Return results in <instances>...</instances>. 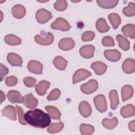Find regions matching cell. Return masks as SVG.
Returning <instances> with one entry per match:
<instances>
[{
  "mask_svg": "<svg viewBox=\"0 0 135 135\" xmlns=\"http://www.w3.org/2000/svg\"><path fill=\"white\" fill-rule=\"evenodd\" d=\"M24 119L30 125L38 128H45L51 122V117L42 110L35 109L24 113Z\"/></svg>",
  "mask_w": 135,
  "mask_h": 135,
  "instance_id": "cell-1",
  "label": "cell"
},
{
  "mask_svg": "<svg viewBox=\"0 0 135 135\" xmlns=\"http://www.w3.org/2000/svg\"><path fill=\"white\" fill-rule=\"evenodd\" d=\"M51 27L53 30H61L62 31H68L71 28V26L68 21L61 17L57 18L51 24Z\"/></svg>",
  "mask_w": 135,
  "mask_h": 135,
  "instance_id": "cell-2",
  "label": "cell"
},
{
  "mask_svg": "<svg viewBox=\"0 0 135 135\" xmlns=\"http://www.w3.org/2000/svg\"><path fill=\"white\" fill-rule=\"evenodd\" d=\"M98 88V83L94 79H91L87 83L83 84L81 86V91L86 94H91L97 90Z\"/></svg>",
  "mask_w": 135,
  "mask_h": 135,
  "instance_id": "cell-3",
  "label": "cell"
},
{
  "mask_svg": "<svg viewBox=\"0 0 135 135\" xmlns=\"http://www.w3.org/2000/svg\"><path fill=\"white\" fill-rule=\"evenodd\" d=\"M95 107L98 111L100 112H104L107 110V104L105 98L103 94L96 95L93 99Z\"/></svg>",
  "mask_w": 135,
  "mask_h": 135,
  "instance_id": "cell-4",
  "label": "cell"
},
{
  "mask_svg": "<svg viewBox=\"0 0 135 135\" xmlns=\"http://www.w3.org/2000/svg\"><path fill=\"white\" fill-rule=\"evenodd\" d=\"M35 16L37 22L40 24H44L52 18V15L50 11L44 8H41L36 12Z\"/></svg>",
  "mask_w": 135,
  "mask_h": 135,
  "instance_id": "cell-5",
  "label": "cell"
},
{
  "mask_svg": "<svg viewBox=\"0 0 135 135\" xmlns=\"http://www.w3.org/2000/svg\"><path fill=\"white\" fill-rule=\"evenodd\" d=\"M91 75L90 71L86 69H80L76 70L73 76V84H76L81 81L84 80Z\"/></svg>",
  "mask_w": 135,
  "mask_h": 135,
  "instance_id": "cell-6",
  "label": "cell"
},
{
  "mask_svg": "<svg viewBox=\"0 0 135 135\" xmlns=\"http://www.w3.org/2000/svg\"><path fill=\"white\" fill-rule=\"evenodd\" d=\"M43 67V65L36 60H31L27 64V69L29 72L36 74H42Z\"/></svg>",
  "mask_w": 135,
  "mask_h": 135,
  "instance_id": "cell-7",
  "label": "cell"
},
{
  "mask_svg": "<svg viewBox=\"0 0 135 135\" xmlns=\"http://www.w3.org/2000/svg\"><path fill=\"white\" fill-rule=\"evenodd\" d=\"M34 39L37 44L42 45H49L53 42L54 36L52 33L48 32L46 37H42L39 35H36Z\"/></svg>",
  "mask_w": 135,
  "mask_h": 135,
  "instance_id": "cell-8",
  "label": "cell"
},
{
  "mask_svg": "<svg viewBox=\"0 0 135 135\" xmlns=\"http://www.w3.org/2000/svg\"><path fill=\"white\" fill-rule=\"evenodd\" d=\"M58 46L63 51H69L74 48L75 42L72 38H63L60 40Z\"/></svg>",
  "mask_w": 135,
  "mask_h": 135,
  "instance_id": "cell-9",
  "label": "cell"
},
{
  "mask_svg": "<svg viewBox=\"0 0 135 135\" xmlns=\"http://www.w3.org/2000/svg\"><path fill=\"white\" fill-rule=\"evenodd\" d=\"M105 57L109 61H118L121 56V53L117 50H107L104 52Z\"/></svg>",
  "mask_w": 135,
  "mask_h": 135,
  "instance_id": "cell-10",
  "label": "cell"
},
{
  "mask_svg": "<svg viewBox=\"0 0 135 135\" xmlns=\"http://www.w3.org/2000/svg\"><path fill=\"white\" fill-rule=\"evenodd\" d=\"M95 47L92 45H86L82 46L79 51L81 56L85 59H90L93 56Z\"/></svg>",
  "mask_w": 135,
  "mask_h": 135,
  "instance_id": "cell-11",
  "label": "cell"
},
{
  "mask_svg": "<svg viewBox=\"0 0 135 135\" xmlns=\"http://www.w3.org/2000/svg\"><path fill=\"white\" fill-rule=\"evenodd\" d=\"M122 69L127 74H131L135 71V61L133 59L128 58L126 59L122 63Z\"/></svg>",
  "mask_w": 135,
  "mask_h": 135,
  "instance_id": "cell-12",
  "label": "cell"
},
{
  "mask_svg": "<svg viewBox=\"0 0 135 135\" xmlns=\"http://www.w3.org/2000/svg\"><path fill=\"white\" fill-rule=\"evenodd\" d=\"M23 103L27 108L33 109L37 107L38 104V100L32 93H30L23 97Z\"/></svg>",
  "mask_w": 135,
  "mask_h": 135,
  "instance_id": "cell-13",
  "label": "cell"
},
{
  "mask_svg": "<svg viewBox=\"0 0 135 135\" xmlns=\"http://www.w3.org/2000/svg\"><path fill=\"white\" fill-rule=\"evenodd\" d=\"M79 110L80 114L85 118L90 116L92 113L91 105L85 101H82L80 103L79 105Z\"/></svg>",
  "mask_w": 135,
  "mask_h": 135,
  "instance_id": "cell-14",
  "label": "cell"
},
{
  "mask_svg": "<svg viewBox=\"0 0 135 135\" xmlns=\"http://www.w3.org/2000/svg\"><path fill=\"white\" fill-rule=\"evenodd\" d=\"M7 60L8 63L14 66H21L23 64L22 57L15 53H9L7 54Z\"/></svg>",
  "mask_w": 135,
  "mask_h": 135,
  "instance_id": "cell-15",
  "label": "cell"
},
{
  "mask_svg": "<svg viewBox=\"0 0 135 135\" xmlns=\"http://www.w3.org/2000/svg\"><path fill=\"white\" fill-rule=\"evenodd\" d=\"M16 109L13 106L8 105L2 110V113L3 116L10 120L15 121L16 120Z\"/></svg>",
  "mask_w": 135,
  "mask_h": 135,
  "instance_id": "cell-16",
  "label": "cell"
},
{
  "mask_svg": "<svg viewBox=\"0 0 135 135\" xmlns=\"http://www.w3.org/2000/svg\"><path fill=\"white\" fill-rule=\"evenodd\" d=\"M91 68L94 70L95 73L97 75H102L104 74L107 69V65L101 61H95L91 65Z\"/></svg>",
  "mask_w": 135,
  "mask_h": 135,
  "instance_id": "cell-17",
  "label": "cell"
},
{
  "mask_svg": "<svg viewBox=\"0 0 135 135\" xmlns=\"http://www.w3.org/2000/svg\"><path fill=\"white\" fill-rule=\"evenodd\" d=\"M11 13L14 17L20 19L25 15L26 9L24 6L21 4H17L12 7Z\"/></svg>",
  "mask_w": 135,
  "mask_h": 135,
  "instance_id": "cell-18",
  "label": "cell"
},
{
  "mask_svg": "<svg viewBox=\"0 0 135 135\" xmlns=\"http://www.w3.org/2000/svg\"><path fill=\"white\" fill-rule=\"evenodd\" d=\"M7 97L9 101L12 103L23 102V97L22 96L20 92L15 90H11L8 91Z\"/></svg>",
  "mask_w": 135,
  "mask_h": 135,
  "instance_id": "cell-19",
  "label": "cell"
},
{
  "mask_svg": "<svg viewBox=\"0 0 135 135\" xmlns=\"http://www.w3.org/2000/svg\"><path fill=\"white\" fill-rule=\"evenodd\" d=\"M51 83L47 81L42 80L40 81L35 87V91L36 93L40 95H44L46 93V92L49 88Z\"/></svg>",
  "mask_w": 135,
  "mask_h": 135,
  "instance_id": "cell-20",
  "label": "cell"
},
{
  "mask_svg": "<svg viewBox=\"0 0 135 135\" xmlns=\"http://www.w3.org/2000/svg\"><path fill=\"white\" fill-rule=\"evenodd\" d=\"M120 113L124 118L132 117L134 115V107L132 104H128L121 108Z\"/></svg>",
  "mask_w": 135,
  "mask_h": 135,
  "instance_id": "cell-21",
  "label": "cell"
},
{
  "mask_svg": "<svg viewBox=\"0 0 135 135\" xmlns=\"http://www.w3.org/2000/svg\"><path fill=\"white\" fill-rule=\"evenodd\" d=\"M133 94V89L130 85H126L121 88V97L123 102L130 99Z\"/></svg>",
  "mask_w": 135,
  "mask_h": 135,
  "instance_id": "cell-22",
  "label": "cell"
},
{
  "mask_svg": "<svg viewBox=\"0 0 135 135\" xmlns=\"http://www.w3.org/2000/svg\"><path fill=\"white\" fill-rule=\"evenodd\" d=\"M121 31L123 34L126 36L132 39L135 37V26L133 24H128L124 25Z\"/></svg>",
  "mask_w": 135,
  "mask_h": 135,
  "instance_id": "cell-23",
  "label": "cell"
},
{
  "mask_svg": "<svg viewBox=\"0 0 135 135\" xmlns=\"http://www.w3.org/2000/svg\"><path fill=\"white\" fill-rule=\"evenodd\" d=\"M116 40L118 43L119 46L123 51H127L130 49L129 41L121 34H118L116 36Z\"/></svg>",
  "mask_w": 135,
  "mask_h": 135,
  "instance_id": "cell-24",
  "label": "cell"
},
{
  "mask_svg": "<svg viewBox=\"0 0 135 135\" xmlns=\"http://www.w3.org/2000/svg\"><path fill=\"white\" fill-rule=\"evenodd\" d=\"M55 67L59 70H64L68 65V61L61 56L55 57L53 61Z\"/></svg>",
  "mask_w": 135,
  "mask_h": 135,
  "instance_id": "cell-25",
  "label": "cell"
},
{
  "mask_svg": "<svg viewBox=\"0 0 135 135\" xmlns=\"http://www.w3.org/2000/svg\"><path fill=\"white\" fill-rule=\"evenodd\" d=\"M119 1L118 0H98L97 1V3L98 5L101 7V8L105 9H110L112 8L115 7Z\"/></svg>",
  "mask_w": 135,
  "mask_h": 135,
  "instance_id": "cell-26",
  "label": "cell"
},
{
  "mask_svg": "<svg viewBox=\"0 0 135 135\" xmlns=\"http://www.w3.org/2000/svg\"><path fill=\"white\" fill-rule=\"evenodd\" d=\"M45 109L52 119L56 120L60 119L61 113L57 108L52 105H48L46 106Z\"/></svg>",
  "mask_w": 135,
  "mask_h": 135,
  "instance_id": "cell-27",
  "label": "cell"
},
{
  "mask_svg": "<svg viewBox=\"0 0 135 135\" xmlns=\"http://www.w3.org/2000/svg\"><path fill=\"white\" fill-rule=\"evenodd\" d=\"M110 100V107L112 110H115L119 103L118 92L115 90H111L109 94Z\"/></svg>",
  "mask_w": 135,
  "mask_h": 135,
  "instance_id": "cell-28",
  "label": "cell"
},
{
  "mask_svg": "<svg viewBox=\"0 0 135 135\" xmlns=\"http://www.w3.org/2000/svg\"><path fill=\"white\" fill-rule=\"evenodd\" d=\"M97 30L100 33H105L110 30V27L107 24L105 20L103 18H99L95 24Z\"/></svg>",
  "mask_w": 135,
  "mask_h": 135,
  "instance_id": "cell-29",
  "label": "cell"
},
{
  "mask_svg": "<svg viewBox=\"0 0 135 135\" xmlns=\"http://www.w3.org/2000/svg\"><path fill=\"white\" fill-rule=\"evenodd\" d=\"M102 126L108 129H113L115 128L118 124V120L116 117L112 119L104 118L102 121Z\"/></svg>",
  "mask_w": 135,
  "mask_h": 135,
  "instance_id": "cell-30",
  "label": "cell"
},
{
  "mask_svg": "<svg viewBox=\"0 0 135 135\" xmlns=\"http://www.w3.org/2000/svg\"><path fill=\"white\" fill-rule=\"evenodd\" d=\"M5 42L9 45H18L21 44L22 40L17 36L13 34H8L4 38Z\"/></svg>",
  "mask_w": 135,
  "mask_h": 135,
  "instance_id": "cell-31",
  "label": "cell"
},
{
  "mask_svg": "<svg viewBox=\"0 0 135 135\" xmlns=\"http://www.w3.org/2000/svg\"><path fill=\"white\" fill-rule=\"evenodd\" d=\"M109 20L113 28L115 30L120 25L121 20L120 16L117 13H111L108 15Z\"/></svg>",
  "mask_w": 135,
  "mask_h": 135,
  "instance_id": "cell-32",
  "label": "cell"
},
{
  "mask_svg": "<svg viewBox=\"0 0 135 135\" xmlns=\"http://www.w3.org/2000/svg\"><path fill=\"white\" fill-rule=\"evenodd\" d=\"M80 131L83 135H90L94 131V128L93 126L82 123L80 127Z\"/></svg>",
  "mask_w": 135,
  "mask_h": 135,
  "instance_id": "cell-33",
  "label": "cell"
},
{
  "mask_svg": "<svg viewBox=\"0 0 135 135\" xmlns=\"http://www.w3.org/2000/svg\"><path fill=\"white\" fill-rule=\"evenodd\" d=\"M64 127V124L62 122L58 123H52L50 127L47 129L48 132L51 133H55L61 131Z\"/></svg>",
  "mask_w": 135,
  "mask_h": 135,
  "instance_id": "cell-34",
  "label": "cell"
},
{
  "mask_svg": "<svg viewBox=\"0 0 135 135\" xmlns=\"http://www.w3.org/2000/svg\"><path fill=\"white\" fill-rule=\"evenodd\" d=\"M124 15L127 17H132L135 14V4L133 2H130L128 6L123 9Z\"/></svg>",
  "mask_w": 135,
  "mask_h": 135,
  "instance_id": "cell-35",
  "label": "cell"
},
{
  "mask_svg": "<svg viewBox=\"0 0 135 135\" xmlns=\"http://www.w3.org/2000/svg\"><path fill=\"white\" fill-rule=\"evenodd\" d=\"M67 6L68 3L65 0L56 1L54 4V8L58 11H63L65 10Z\"/></svg>",
  "mask_w": 135,
  "mask_h": 135,
  "instance_id": "cell-36",
  "label": "cell"
},
{
  "mask_svg": "<svg viewBox=\"0 0 135 135\" xmlns=\"http://www.w3.org/2000/svg\"><path fill=\"white\" fill-rule=\"evenodd\" d=\"M61 94V91L58 89H54L52 90L48 96L47 97V99L49 101H54L57 100Z\"/></svg>",
  "mask_w": 135,
  "mask_h": 135,
  "instance_id": "cell-37",
  "label": "cell"
},
{
  "mask_svg": "<svg viewBox=\"0 0 135 135\" xmlns=\"http://www.w3.org/2000/svg\"><path fill=\"white\" fill-rule=\"evenodd\" d=\"M15 108L17 111V113L18 114V120H19L20 123L23 125H26L27 122H26L24 119V111L23 110V108L17 105L15 106Z\"/></svg>",
  "mask_w": 135,
  "mask_h": 135,
  "instance_id": "cell-38",
  "label": "cell"
},
{
  "mask_svg": "<svg viewBox=\"0 0 135 135\" xmlns=\"http://www.w3.org/2000/svg\"><path fill=\"white\" fill-rule=\"evenodd\" d=\"M23 83L25 86L28 88H33L36 85L37 81L36 79L32 78L26 76L23 79Z\"/></svg>",
  "mask_w": 135,
  "mask_h": 135,
  "instance_id": "cell-39",
  "label": "cell"
},
{
  "mask_svg": "<svg viewBox=\"0 0 135 135\" xmlns=\"http://www.w3.org/2000/svg\"><path fill=\"white\" fill-rule=\"evenodd\" d=\"M95 37V33L93 31L84 32L82 35V41L83 42H88L92 41Z\"/></svg>",
  "mask_w": 135,
  "mask_h": 135,
  "instance_id": "cell-40",
  "label": "cell"
},
{
  "mask_svg": "<svg viewBox=\"0 0 135 135\" xmlns=\"http://www.w3.org/2000/svg\"><path fill=\"white\" fill-rule=\"evenodd\" d=\"M102 44L104 46H113L115 45L113 38L110 36L103 37L102 40Z\"/></svg>",
  "mask_w": 135,
  "mask_h": 135,
  "instance_id": "cell-41",
  "label": "cell"
},
{
  "mask_svg": "<svg viewBox=\"0 0 135 135\" xmlns=\"http://www.w3.org/2000/svg\"><path fill=\"white\" fill-rule=\"evenodd\" d=\"M18 80L15 76H9L6 78L5 80V83L7 86H15L17 83Z\"/></svg>",
  "mask_w": 135,
  "mask_h": 135,
  "instance_id": "cell-42",
  "label": "cell"
},
{
  "mask_svg": "<svg viewBox=\"0 0 135 135\" xmlns=\"http://www.w3.org/2000/svg\"><path fill=\"white\" fill-rule=\"evenodd\" d=\"M1 65V81H2L5 76L8 73L9 70L8 69L3 65L2 63L0 64Z\"/></svg>",
  "mask_w": 135,
  "mask_h": 135,
  "instance_id": "cell-43",
  "label": "cell"
},
{
  "mask_svg": "<svg viewBox=\"0 0 135 135\" xmlns=\"http://www.w3.org/2000/svg\"><path fill=\"white\" fill-rule=\"evenodd\" d=\"M129 128L131 131L135 132V121L133 120L130 121L128 124Z\"/></svg>",
  "mask_w": 135,
  "mask_h": 135,
  "instance_id": "cell-44",
  "label": "cell"
},
{
  "mask_svg": "<svg viewBox=\"0 0 135 135\" xmlns=\"http://www.w3.org/2000/svg\"><path fill=\"white\" fill-rule=\"evenodd\" d=\"M5 99V95L4 92L1 90V103L3 102L4 100Z\"/></svg>",
  "mask_w": 135,
  "mask_h": 135,
  "instance_id": "cell-45",
  "label": "cell"
}]
</instances>
